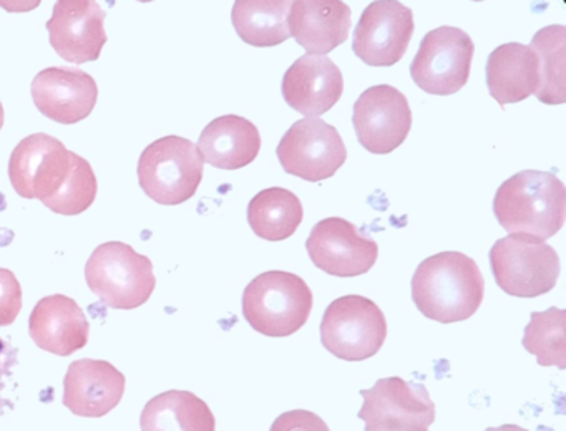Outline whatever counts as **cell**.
Here are the masks:
<instances>
[{
  "instance_id": "obj_17",
  "label": "cell",
  "mask_w": 566,
  "mask_h": 431,
  "mask_svg": "<svg viewBox=\"0 0 566 431\" xmlns=\"http://www.w3.org/2000/svg\"><path fill=\"white\" fill-rule=\"evenodd\" d=\"M284 102L306 118L329 112L344 92V76L329 56L303 55L284 73Z\"/></svg>"
},
{
  "instance_id": "obj_18",
  "label": "cell",
  "mask_w": 566,
  "mask_h": 431,
  "mask_svg": "<svg viewBox=\"0 0 566 431\" xmlns=\"http://www.w3.org/2000/svg\"><path fill=\"white\" fill-rule=\"evenodd\" d=\"M125 393V375L105 360L82 358L69 367L64 380V404L84 418L111 413Z\"/></svg>"
},
{
  "instance_id": "obj_16",
  "label": "cell",
  "mask_w": 566,
  "mask_h": 431,
  "mask_svg": "<svg viewBox=\"0 0 566 431\" xmlns=\"http://www.w3.org/2000/svg\"><path fill=\"white\" fill-rule=\"evenodd\" d=\"M31 93L42 115L74 125L94 112L98 86L94 76L77 66H51L38 73Z\"/></svg>"
},
{
  "instance_id": "obj_27",
  "label": "cell",
  "mask_w": 566,
  "mask_h": 431,
  "mask_svg": "<svg viewBox=\"0 0 566 431\" xmlns=\"http://www.w3.org/2000/svg\"><path fill=\"white\" fill-rule=\"evenodd\" d=\"M523 348L535 355L542 367L566 368V311L549 307L545 312H532L530 324L523 332Z\"/></svg>"
},
{
  "instance_id": "obj_15",
  "label": "cell",
  "mask_w": 566,
  "mask_h": 431,
  "mask_svg": "<svg viewBox=\"0 0 566 431\" xmlns=\"http://www.w3.org/2000/svg\"><path fill=\"white\" fill-rule=\"evenodd\" d=\"M105 10L94 0H61L48 22L52 49L71 63L95 62L107 43Z\"/></svg>"
},
{
  "instance_id": "obj_20",
  "label": "cell",
  "mask_w": 566,
  "mask_h": 431,
  "mask_svg": "<svg viewBox=\"0 0 566 431\" xmlns=\"http://www.w3.org/2000/svg\"><path fill=\"white\" fill-rule=\"evenodd\" d=\"M353 10L340 0H296L291 2L290 33L307 55L326 56L349 36Z\"/></svg>"
},
{
  "instance_id": "obj_22",
  "label": "cell",
  "mask_w": 566,
  "mask_h": 431,
  "mask_svg": "<svg viewBox=\"0 0 566 431\" xmlns=\"http://www.w3.org/2000/svg\"><path fill=\"white\" fill-rule=\"evenodd\" d=\"M486 88L502 106L523 102L538 88V59L528 45L518 42L496 46L485 66Z\"/></svg>"
},
{
  "instance_id": "obj_31",
  "label": "cell",
  "mask_w": 566,
  "mask_h": 431,
  "mask_svg": "<svg viewBox=\"0 0 566 431\" xmlns=\"http://www.w3.org/2000/svg\"><path fill=\"white\" fill-rule=\"evenodd\" d=\"M485 431H530L525 428L518 427V424H502L499 428H486Z\"/></svg>"
},
{
  "instance_id": "obj_26",
  "label": "cell",
  "mask_w": 566,
  "mask_h": 431,
  "mask_svg": "<svg viewBox=\"0 0 566 431\" xmlns=\"http://www.w3.org/2000/svg\"><path fill=\"white\" fill-rule=\"evenodd\" d=\"M528 46L538 59L536 98L545 105H563L566 102V27H543Z\"/></svg>"
},
{
  "instance_id": "obj_1",
  "label": "cell",
  "mask_w": 566,
  "mask_h": 431,
  "mask_svg": "<svg viewBox=\"0 0 566 431\" xmlns=\"http://www.w3.org/2000/svg\"><path fill=\"white\" fill-rule=\"evenodd\" d=\"M410 288L423 317L453 324L476 314L485 297V278L470 255L446 251L420 262Z\"/></svg>"
},
{
  "instance_id": "obj_5",
  "label": "cell",
  "mask_w": 566,
  "mask_h": 431,
  "mask_svg": "<svg viewBox=\"0 0 566 431\" xmlns=\"http://www.w3.org/2000/svg\"><path fill=\"white\" fill-rule=\"evenodd\" d=\"M81 158L48 133L28 136L15 146L9 161L12 188L22 198L39 199L52 209L74 176Z\"/></svg>"
},
{
  "instance_id": "obj_30",
  "label": "cell",
  "mask_w": 566,
  "mask_h": 431,
  "mask_svg": "<svg viewBox=\"0 0 566 431\" xmlns=\"http://www.w3.org/2000/svg\"><path fill=\"white\" fill-rule=\"evenodd\" d=\"M14 365H18V348L0 338V413H4L6 408H12V401L4 397V390Z\"/></svg>"
},
{
  "instance_id": "obj_23",
  "label": "cell",
  "mask_w": 566,
  "mask_h": 431,
  "mask_svg": "<svg viewBox=\"0 0 566 431\" xmlns=\"http://www.w3.org/2000/svg\"><path fill=\"white\" fill-rule=\"evenodd\" d=\"M142 431H217L208 403L191 391L170 390L145 404Z\"/></svg>"
},
{
  "instance_id": "obj_32",
  "label": "cell",
  "mask_w": 566,
  "mask_h": 431,
  "mask_svg": "<svg viewBox=\"0 0 566 431\" xmlns=\"http://www.w3.org/2000/svg\"><path fill=\"white\" fill-rule=\"evenodd\" d=\"M4 126V106H2V102H0V129Z\"/></svg>"
},
{
  "instance_id": "obj_10",
  "label": "cell",
  "mask_w": 566,
  "mask_h": 431,
  "mask_svg": "<svg viewBox=\"0 0 566 431\" xmlns=\"http://www.w3.org/2000/svg\"><path fill=\"white\" fill-rule=\"evenodd\" d=\"M364 403L357 417L364 431H429L436 421V403L426 385L400 377L380 378L360 390Z\"/></svg>"
},
{
  "instance_id": "obj_25",
  "label": "cell",
  "mask_w": 566,
  "mask_h": 431,
  "mask_svg": "<svg viewBox=\"0 0 566 431\" xmlns=\"http://www.w3.org/2000/svg\"><path fill=\"white\" fill-rule=\"evenodd\" d=\"M290 9L291 2L286 0H238L231 10V22L248 45L276 46L291 36Z\"/></svg>"
},
{
  "instance_id": "obj_13",
  "label": "cell",
  "mask_w": 566,
  "mask_h": 431,
  "mask_svg": "<svg viewBox=\"0 0 566 431\" xmlns=\"http://www.w3.org/2000/svg\"><path fill=\"white\" fill-rule=\"evenodd\" d=\"M413 30L412 9L396 0L373 2L354 29V55L370 66L396 65L406 55Z\"/></svg>"
},
{
  "instance_id": "obj_21",
  "label": "cell",
  "mask_w": 566,
  "mask_h": 431,
  "mask_svg": "<svg viewBox=\"0 0 566 431\" xmlns=\"http://www.w3.org/2000/svg\"><path fill=\"white\" fill-rule=\"evenodd\" d=\"M261 133L254 123L238 115H224L208 123L198 139V151L208 165L218 169L244 168L261 151Z\"/></svg>"
},
{
  "instance_id": "obj_2",
  "label": "cell",
  "mask_w": 566,
  "mask_h": 431,
  "mask_svg": "<svg viewBox=\"0 0 566 431\" xmlns=\"http://www.w3.org/2000/svg\"><path fill=\"white\" fill-rule=\"evenodd\" d=\"M493 214L510 234L546 241L565 224V185L555 172L536 169L516 172L496 189Z\"/></svg>"
},
{
  "instance_id": "obj_7",
  "label": "cell",
  "mask_w": 566,
  "mask_h": 431,
  "mask_svg": "<svg viewBox=\"0 0 566 431\" xmlns=\"http://www.w3.org/2000/svg\"><path fill=\"white\" fill-rule=\"evenodd\" d=\"M490 269L496 285L513 297L548 294L558 282L559 255L545 241L526 234H510L490 249Z\"/></svg>"
},
{
  "instance_id": "obj_8",
  "label": "cell",
  "mask_w": 566,
  "mask_h": 431,
  "mask_svg": "<svg viewBox=\"0 0 566 431\" xmlns=\"http://www.w3.org/2000/svg\"><path fill=\"white\" fill-rule=\"evenodd\" d=\"M386 338V315L364 295L336 298L321 320L323 347L340 360H367L379 354Z\"/></svg>"
},
{
  "instance_id": "obj_29",
  "label": "cell",
  "mask_w": 566,
  "mask_h": 431,
  "mask_svg": "<svg viewBox=\"0 0 566 431\" xmlns=\"http://www.w3.org/2000/svg\"><path fill=\"white\" fill-rule=\"evenodd\" d=\"M270 431H331V428L314 411L291 410L280 414Z\"/></svg>"
},
{
  "instance_id": "obj_11",
  "label": "cell",
  "mask_w": 566,
  "mask_h": 431,
  "mask_svg": "<svg viewBox=\"0 0 566 431\" xmlns=\"http://www.w3.org/2000/svg\"><path fill=\"white\" fill-rule=\"evenodd\" d=\"M276 156L287 175L319 182L339 171L347 148L333 125L323 118H303L284 133Z\"/></svg>"
},
{
  "instance_id": "obj_12",
  "label": "cell",
  "mask_w": 566,
  "mask_h": 431,
  "mask_svg": "<svg viewBox=\"0 0 566 431\" xmlns=\"http://www.w3.org/2000/svg\"><path fill=\"white\" fill-rule=\"evenodd\" d=\"M353 125L364 149L389 155L406 141L412 128L409 99L396 86H370L354 103Z\"/></svg>"
},
{
  "instance_id": "obj_6",
  "label": "cell",
  "mask_w": 566,
  "mask_h": 431,
  "mask_svg": "<svg viewBox=\"0 0 566 431\" xmlns=\"http://www.w3.org/2000/svg\"><path fill=\"white\" fill-rule=\"evenodd\" d=\"M205 161L197 145L181 136H165L151 143L138 161V182L158 204H184L197 195Z\"/></svg>"
},
{
  "instance_id": "obj_28",
  "label": "cell",
  "mask_w": 566,
  "mask_h": 431,
  "mask_svg": "<svg viewBox=\"0 0 566 431\" xmlns=\"http://www.w3.org/2000/svg\"><path fill=\"white\" fill-rule=\"evenodd\" d=\"M22 311V287L14 272L0 267V327L14 324Z\"/></svg>"
},
{
  "instance_id": "obj_24",
  "label": "cell",
  "mask_w": 566,
  "mask_h": 431,
  "mask_svg": "<svg viewBox=\"0 0 566 431\" xmlns=\"http://www.w3.org/2000/svg\"><path fill=\"white\" fill-rule=\"evenodd\" d=\"M304 219L303 202L286 188L263 189L248 204L251 231L264 241H286Z\"/></svg>"
},
{
  "instance_id": "obj_4",
  "label": "cell",
  "mask_w": 566,
  "mask_h": 431,
  "mask_svg": "<svg viewBox=\"0 0 566 431\" xmlns=\"http://www.w3.org/2000/svg\"><path fill=\"white\" fill-rule=\"evenodd\" d=\"M88 288L112 308L134 311L154 294V262L120 241L105 242L85 265Z\"/></svg>"
},
{
  "instance_id": "obj_19",
  "label": "cell",
  "mask_w": 566,
  "mask_h": 431,
  "mask_svg": "<svg viewBox=\"0 0 566 431\" xmlns=\"http://www.w3.org/2000/svg\"><path fill=\"white\" fill-rule=\"evenodd\" d=\"M29 334L42 350L69 357L87 345L91 324L74 298L48 295L38 302L29 317Z\"/></svg>"
},
{
  "instance_id": "obj_9",
  "label": "cell",
  "mask_w": 566,
  "mask_h": 431,
  "mask_svg": "<svg viewBox=\"0 0 566 431\" xmlns=\"http://www.w3.org/2000/svg\"><path fill=\"white\" fill-rule=\"evenodd\" d=\"M473 53L475 45L469 33L457 27H439L420 42L410 63V76L429 95H453L469 82Z\"/></svg>"
},
{
  "instance_id": "obj_14",
  "label": "cell",
  "mask_w": 566,
  "mask_h": 431,
  "mask_svg": "<svg viewBox=\"0 0 566 431\" xmlns=\"http://www.w3.org/2000/svg\"><path fill=\"white\" fill-rule=\"evenodd\" d=\"M307 254L321 271L334 277L367 274L379 257V244L343 218H327L311 229Z\"/></svg>"
},
{
  "instance_id": "obj_3",
  "label": "cell",
  "mask_w": 566,
  "mask_h": 431,
  "mask_svg": "<svg viewBox=\"0 0 566 431\" xmlns=\"http://www.w3.org/2000/svg\"><path fill=\"white\" fill-rule=\"evenodd\" d=\"M243 315L266 337H290L306 325L313 312L310 285L300 275L270 271L256 275L243 292Z\"/></svg>"
}]
</instances>
